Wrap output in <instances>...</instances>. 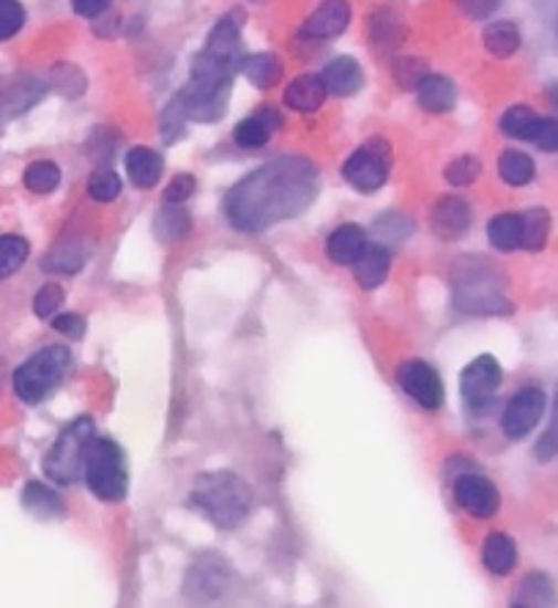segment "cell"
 I'll list each match as a JSON object with an SVG mask.
<instances>
[{"label":"cell","instance_id":"obj_1","mask_svg":"<svg viewBox=\"0 0 558 608\" xmlns=\"http://www.w3.org/2000/svg\"><path fill=\"white\" fill-rule=\"evenodd\" d=\"M318 195V170L304 157H282L241 179L224 198L230 226L257 233L298 217Z\"/></svg>","mask_w":558,"mask_h":608},{"label":"cell","instance_id":"obj_2","mask_svg":"<svg viewBox=\"0 0 558 608\" xmlns=\"http://www.w3.org/2000/svg\"><path fill=\"white\" fill-rule=\"evenodd\" d=\"M189 504L220 530H235L252 513V488L233 472H209L194 480Z\"/></svg>","mask_w":558,"mask_h":608},{"label":"cell","instance_id":"obj_3","mask_svg":"<svg viewBox=\"0 0 558 608\" xmlns=\"http://www.w3.org/2000/svg\"><path fill=\"white\" fill-rule=\"evenodd\" d=\"M233 77H235V66L214 61L206 53H200L192 63V77H189V85L178 94L187 118H192V122H200V124L220 122L224 111H228Z\"/></svg>","mask_w":558,"mask_h":608},{"label":"cell","instance_id":"obj_4","mask_svg":"<svg viewBox=\"0 0 558 608\" xmlns=\"http://www.w3.org/2000/svg\"><path fill=\"white\" fill-rule=\"evenodd\" d=\"M452 283L454 304L460 310H465V313L498 315L512 310L509 300H506L504 280L482 258H463V261H457Z\"/></svg>","mask_w":558,"mask_h":608},{"label":"cell","instance_id":"obj_5","mask_svg":"<svg viewBox=\"0 0 558 608\" xmlns=\"http://www.w3.org/2000/svg\"><path fill=\"white\" fill-rule=\"evenodd\" d=\"M72 354L66 346H48L25 359L14 373V392L25 403H42L53 395V389L66 376Z\"/></svg>","mask_w":558,"mask_h":608},{"label":"cell","instance_id":"obj_6","mask_svg":"<svg viewBox=\"0 0 558 608\" xmlns=\"http://www.w3.org/2000/svg\"><path fill=\"white\" fill-rule=\"evenodd\" d=\"M94 422L88 417H80L72 426L61 430V436L55 439V444L50 447L48 458H44V474H48L53 483L69 485L74 480L83 478L85 472V458H88L91 441H94Z\"/></svg>","mask_w":558,"mask_h":608},{"label":"cell","instance_id":"obj_7","mask_svg":"<svg viewBox=\"0 0 558 608\" xmlns=\"http://www.w3.org/2000/svg\"><path fill=\"white\" fill-rule=\"evenodd\" d=\"M83 478L96 499H102V502H120L126 496V488H129L124 450L113 439L91 441Z\"/></svg>","mask_w":558,"mask_h":608},{"label":"cell","instance_id":"obj_8","mask_svg":"<svg viewBox=\"0 0 558 608\" xmlns=\"http://www.w3.org/2000/svg\"><path fill=\"white\" fill-rule=\"evenodd\" d=\"M233 570L220 554H200L189 562L183 593H187L189 604L217 606L233 593Z\"/></svg>","mask_w":558,"mask_h":608},{"label":"cell","instance_id":"obj_9","mask_svg":"<svg viewBox=\"0 0 558 608\" xmlns=\"http://www.w3.org/2000/svg\"><path fill=\"white\" fill-rule=\"evenodd\" d=\"M502 365L491 354H482L474 363L465 365L463 376H460V395H463L465 406L471 411L487 409L496 400L498 389H502Z\"/></svg>","mask_w":558,"mask_h":608},{"label":"cell","instance_id":"obj_10","mask_svg":"<svg viewBox=\"0 0 558 608\" xmlns=\"http://www.w3.org/2000/svg\"><path fill=\"white\" fill-rule=\"evenodd\" d=\"M389 174V146L383 140H370L367 146H361L359 151H354L345 163L343 176L359 192H376L383 187Z\"/></svg>","mask_w":558,"mask_h":608},{"label":"cell","instance_id":"obj_11","mask_svg":"<svg viewBox=\"0 0 558 608\" xmlns=\"http://www.w3.org/2000/svg\"><path fill=\"white\" fill-rule=\"evenodd\" d=\"M545 409H548V395L539 387H526L520 392L512 395V400L506 403L502 428L509 439H526L534 428L543 422Z\"/></svg>","mask_w":558,"mask_h":608},{"label":"cell","instance_id":"obj_12","mask_svg":"<svg viewBox=\"0 0 558 608\" xmlns=\"http://www.w3.org/2000/svg\"><path fill=\"white\" fill-rule=\"evenodd\" d=\"M397 381H400L402 392L411 400H417L422 409L435 411L444 406V381L435 373V367L422 363V359L402 363L400 370H397Z\"/></svg>","mask_w":558,"mask_h":608},{"label":"cell","instance_id":"obj_13","mask_svg":"<svg viewBox=\"0 0 558 608\" xmlns=\"http://www.w3.org/2000/svg\"><path fill=\"white\" fill-rule=\"evenodd\" d=\"M454 496H457V504L471 518H493L498 507H502V493L482 474H463V478H457Z\"/></svg>","mask_w":558,"mask_h":608},{"label":"cell","instance_id":"obj_14","mask_svg":"<svg viewBox=\"0 0 558 608\" xmlns=\"http://www.w3.org/2000/svg\"><path fill=\"white\" fill-rule=\"evenodd\" d=\"M348 25H350L348 0H324V3H320L302 25V36L313 39V42H329V39L343 36Z\"/></svg>","mask_w":558,"mask_h":608},{"label":"cell","instance_id":"obj_15","mask_svg":"<svg viewBox=\"0 0 558 608\" xmlns=\"http://www.w3.org/2000/svg\"><path fill=\"white\" fill-rule=\"evenodd\" d=\"M241 20L244 14L241 11H230L214 25V31L209 33V42H206L203 53L209 59L230 63V66L239 69L244 55H241Z\"/></svg>","mask_w":558,"mask_h":608},{"label":"cell","instance_id":"obj_16","mask_svg":"<svg viewBox=\"0 0 558 608\" xmlns=\"http://www.w3.org/2000/svg\"><path fill=\"white\" fill-rule=\"evenodd\" d=\"M433 231L439 233L446 242H454V239L463 237L471 226V209L463 198H444L435 203L433 209Z\"/></svg>","mask_w":558,"mask_h":608},{"label":"cell","instance_id":"obj_17","mask_svg":"<svg viewBox=\"0 0 558 608\" xmlns=\"http://www.w3.org/2000/svg\"><path fill=\"white\" fill-rule=\"evenodd\" d=\"M280 124L282 118L274 107H261V111L246 116L244 122L235 126L233 137L241 148H261L272 140V135L280 129Z\"/></svg>","mask_w":558,"mask_h":608},{"label":"cell","instance_id":"obj_18","mask_svg":"<svg viewBox=\"0 0 558 608\" xmlns=\"http://www.w3.org/2000/svg\"><path fill=\"white\" fill-rule=\"evenodd\" d=\"M320 83H324L326 94L354 96L359 94L361 85H365V74H361L359 63L348 59V55H343V59H335L324 72H320Z\"/></svg>","mask_w":558,"mask_h":608},{"label":"cell","instance_id":"obj_19","mask_svg":"<svg viewBox=\"0 0 558 608\" xmlns=\"http://www.w3.org/2000/svg\"><path fill=\"white\" fill-rule=\"evenodd\" d=\"M126 176L129 181L135 184L137 189H151L157 187L159 179H162V157H159L154 148L146 146H135L129 154H126Z\"/></svg>","mask_w":558,"mask_h":608},{"label":"cell","instance_id":"obj_20","mask_svg":"<svg viewBox=\"0 0 558 608\" xmlns=\"http://www.w3.org/2000/svg\"><path fill=\"white\" fill-rule=\"evenodd\" d=\"M389 269H391V255L383 244H367L359 261L354 263L356 280H359V285L365 291L383 285V280L389 277Z\"/></svg>","mask_w":558,"mask_h":608},{"label":"cell","instance_id":"obj_21","mask_svg":"<svg viewBox=\"0 0 558 608\" xmlns=\"http://www.w3.org/2000/svg\"><path fill=\"white\" fill-rule=\"evenodd\" d=\"M367 247V233L361 231L359 226L348 222V226H339L335 233L329 237V244H326V252L329 258L339 266H354L356 261L361 258Z\"/></svg>","mask_w":558,"mask_h":608},{"label":"cell","instance_id":"obj_22","mask_svg":"<svg viewBox=\"0 0 558 608\" xmlns=\"http://www.w3.org/2000/svg\"><path fill=\"white\" fill-rule=\"evenodd\" d=\"M326 99V88L320 74H302L285 88V105L296 113H315Z\"/></svg>","mask_w":558,"mask_h":608},{"label":"cell","instance_id":"obj_23","mask_svg":"<svg viewBox=\"0 0 558 608\" xmlns=\"http://www.w3.org/2000/svg\"><path fill=\"white\" fill-rule=\"evenodd\" d=\"M419 105L428 113H449L457 102V91H454V83L444 74L430 72L422 83L417 85Z\"/></svg>","mask_w":558,"mask_h":608},{"label":"cell","instance_id":"obj_24","mask_svg":"<svg viewBox=\"0 0 558 608\" xmlns=\"http://www.w3.org/2000/svg\"><path fill=\"white\" fill-rule=\"evenodd\" d=\"M482 562H485V567L493 576H509L517 565L515 541L509 535H504V532L491 535L485 541V546H482Z\"/></svg>","mask_w":558,"mask_h":608},{"label":"cell","instance_id":"obj_25","mask_svg":"<svg viewBox=\"0 0 558 608\" xmlns=\"http://www.w3.org/2000/svg\"><path fill=\"white\" fill-rule=\"evenodd\" d=\"M239 72L244 74L255 88H272V85L282 77V61L274 53L244 55Z\"/></svg>","mask_w":558,"mask_h":608},{"label":"cell","instance_id":"obj_26","mask_svg":"<svg viewBox=\"0 0 558 608\" xmlns=\"http://www.w3.org/2000/svg\"><path fill=\"white\" fill-rule=\"evenodd\" d=\"M487 239L502 252H512L523 247V217L512 214V211L493 217L491 226H487Z\"/></svg>","mask_w":558,"mask_h":608},{"label":"cell","instance_id":"obj_27","mask_svg":"<svg viewBox=\"0 0 558 608\" xmlns=\"http://www.w3.org/2000/svg\"><path fill=\"white\" fill-rule=\"evenodd\" d=\"M189 226H192V220H189L187 206L165 200V206L159 209V214H157V237L162 239L165 244H172V242H178V239L187 237Z\"/></svg>","mask_w":558,"mask_h":608},{"label":"cell","instance_id":"obj_28","mask_svg":"<svg viewBox=\"0 0 558 608\" xmlns=\"http://www.w3.org/2000/svg\"><path fill=\"white\" fill-rule=\"evenodd\" d=\"M485 48L487 53L496 55V59H509L520 50V31H517L515 22L498 20L491 22L485 28Z\"/></svg>","mask_w":558,"mask_h":608},{"label":"cell","instance_id":"obj_29","mask_svg":"<svg viewBox=\"0 0 558 608\" xmlns=\"http://www.w3.org/2000/svg\"><path fill=\"white\" fill-rule=\"evenodd\" d=\"M517 604L523 608H556V587L545 573H531L523 578Z\"/></svg>","mask_w":558,"mask_h":608},{"label":"cell","instance_id":"obj_30","mask_svg":"<svg viewBox=\"0 0 558 608\" xmlns=\"http://www.w3.org/2000/svg\"><path fill=\"white\" fill-rule=\"evenodd\" d=\"M22 504L39 518H57V515H63L61 496L44 483H28L25 491H22Z\"/></svg>","mask_w":558,"mask_h":608},{"label":"cell","instance_id":"obj_31","mask_svg":"<svg viewBox=\"0 0 558 608\" xmlns=\"http://www.w3.org/2000/svg\"><path fill=\"white\" fill-rule=\"evenodd\" d=\"M28 255H31V244L17 233H3L0 237V280L11 277L25 266Z\"/></svg>","mask_w":558,"mask_h":608},{"label":"cell","instance_id":"obj_32","mask_svg":"<svg viewBox=\"0 0 558 608\" xmlns=\"http://www.w3.org/2000/svg\"><path fill=\"white\" fill-rule=\"evenodd\" d=\"M498 174L509 187H526L534 179L537 168H534V159L523 151H504L498 159Z\"/></svg>","mask_w":558,"mask_h":608},{"label":"cell","instance_id":"obj_33","mask_svg":"<svg viewBox=\"0 0 558 608\" xmlns=\"http://www.w3.org/2000/svg\"><path fill=\"white\" fill-rule=\"evenodd\" d=\"M523 217V247L531 252H539L548 244L550 237V214L545 209H531Z\"/></svg>","mask_w":558,"mask_h":608},{"label":"cell","instance_id":"obj_34","mask_svg":"<svg viewBox=\"0 0 558 608\" xmlns=\"http://www.w3.org/2000/svg\"><path fill=\"white\" fill-rule=\"evenodd\" d=\"M22 181H25V187L31 189L33 195H50V192H55L57 184H61V168H57L55 163L42 159V163L28 165Z\"/></svg>","mask_w":558,"mask_h":608},{"label":"cell","instance_id":"obj_35","mask_svg":"<svg viewBox=\"0 0 558 608\" xmlns=\"http://www.w3.org/2000/svg\"><path fill=\"white\" fill-rule=\"evenodd\" d=\"M537 113L526 105H515L502 116V129L509 137H517V140H528V132H531L534 122H537Z\"/></svg>","mask_w":558,"mask_h":608},{"label":"cell","instance_id":"obj_36","mask_svg":"<svg viewBox=\"0 0 558 608\" xmlns=\"http://www.w3.org/2000/svg\"><path fill=\"white\" fill-rule=\"evenodd\" d=\"M25 25V6L20 0H0V42H9Z\"/></svg>","mask_w":558,"mask_h":608},{"label":"cell","instance_id":"obj_37","mask_svg":"<svg viewBox=\"0 0 558 608\" xmlns=\"http://www.w3.org/2000/svg\"><path fill=\"white\" fill-rule=\"evenodd\" d=\"M85 263V250L80 244H57L53 250V255L48 258V266L53 269V272H66L74 274L77 269H83Z\"/></svg>","mask_w":558,"mask_h":608},{"label":"cell","instance_id":"obj_38","mask_svg":"<svg viewBox=\"0 0 558 608\" xmlns=\"http://www.w3.org/2000/svg\"><path fill=\"white\" fill-rule=\"evenodd\" d=\"M88 195L99 203H110L120 195V179L113 170H96L88 179Z\"/></svg>","mask_w":558,"mask_h":608},{"label":"cell","instance_id":"obj_39","mask_svg":"<svg viewBox=\"0 0 558 608\" xmlns=\"http://www.w3.org/2000/svg\"><path fill=\"white\" fill-rule=\"evenodd\" d=\"M528 143H534L543 151L556 154L558 151V118H543L534 122L531 132H528Z\"/></svg>","mask_w":558,"mask_h":608},{"label":"cell","instance_id":"obj_40","mask_svg":"<svg viewBox=\"0 0 558 608\" xmlns=\"http://www.w3.org/2000/svg\"><path fill=\"white\" fill-rule=\"evenodd\" d=\"M482 174V163L476 157H460L446 168V181L452 187H468Z\"/></svg>","mask_w":558,"mask_h":608},{"label":"cell","instance_id":"obj_41","mask_svg":"<svg viewBox=\"0 0 558 608\" xmlns=\"http://www.w3.org/2000/svg\"><path fill=\"white\" fill-rule=\"evenodd\" d=\"M63 304V289L61 285H44V289H39V294L33 296V313L39 315V318H53V315L61 310Z\"/></svg>","mask_w":558,"mask_h":608},{"label":"cell","instance_id":"obj_42","mask_svg":"<svg viewBox=\"0 0 558 608\" xmlns=\"http://www.w3.org/2000/svg\"><path fill=\"white\" fill-rule=\"evenodd\" d=\"M428 69H424L422 61L417 59H402L394 63V77L402 88H417L424 77H428Z\"/></svg>","mask_w":558,"mask_h":608},{"label":"cell","instance_id":"obj_43","mask_svg":"<svg viewBox=\"0 0 558 608\" xmlns=\"http://www.w3.org/2000/svg\"><path fill=\"white\" fill-rule=\"evenodd\" d=\"M183 126H187V113H183V105H181V99H172L170 105H168V111H165V116H162V135H165V140L172 143V140H178V137L183 135Z\"/></svg>","mask_w":558,"mask_h":608},{"label":"cell","instance_id":"obj_44","mask_svg":"<svg viewBox=\"0 0 558 608\" xmlns=\"http://www.w3.org/2000/svg\"><path fill=\"white\" fill-rule=\"evenodd\" d=\"M537 458L539 461H554V458H558V395H556L550 426H548V430H545L543 439H539V444H537Z\"/></svg>","mask_w":558,"mask_h":608},{"label":"cell","instance_id":"obj_45","mask_svg":"<svg viewBox=\"0 0 558 608\" xmlns=\"http://www.w3.org/2000/svg\"><path fill=\"white\" fill-rule=\"evenodd\" d=\"M53 329L61 332V335L72 337V340H80L85 335V321L80 318L77 313H63L53 318Z\"/></svg>","mask_w":558,"mask_h":608},{"label":"cell","instance_id":"obj_46","mask_svg":"<svg viewBox=\"0 0 558 608\" xmlns=\"http://www.w3.org/2000/svg\"><path fill=\"white\" fill-rule=\"evenodd\" d=\"M194 176H176V179L170 181L168 192H165V200H170V203H183V200L192 198L194 192Z\"/></svg>","mask_w":558,"mask_h":608},{"label":"cell","instance_id":"obj_47","mask_svg":"<svg viewBox=\"0 0 558 608\" xmlns=\"http://www.w3.org/2000/svg\"><path fill=\"white\" fill-rule=\"evenodd\" d=\"M460 6L463 14H468L471 20H485L493 11L498 9V0H454Z\"/></svg>","mask_w":558,"mask_h":608},{"label":"cell","instance_id":"obj_48","mask_svg":"<svg viewBox=\"0 0 558 608\" xmlns=\"http://www.w3.org/2000/svg\"><path fill=\"white\" fill-rule=\"evenodd\" d=\"M72 9L80 17H99L102 11L110 9V0H72Z\"/></svg>","mask_w":558,"mask_h":608},{"label":"cell","instance_id":"obj_49","mask_svg":"<svg viewBox=\"0 0 558 608\" xmlns=\"http://www.w3.org/2000/svg\"><path fill=\"white\" fill-rule=\"evenodd\" d=\"M550 102H554V107L558 111V85H554V88H550Z\"/></svg>","mask_w":558,"mask_h":608},{"label":"cell","instance_id":"obj_50","mask_svg":"<svg viewBox=\"0 0 558 608\" xmlns=\"http://www.w3.org/2000/svg\"><path fill=\"white\" fill-rule=\"evenodd\" d=\"M512 608H523V606L520 604H512Z\"/></svg>","mask_w":558,"mask_h":608}]
</instances>
